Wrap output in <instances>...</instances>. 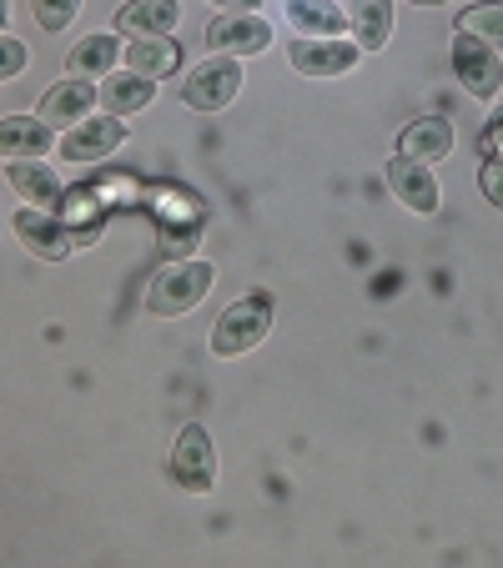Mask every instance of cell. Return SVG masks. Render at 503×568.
Listing matches in <instances>:
<instances>
[{"instance_id":"6","label":"cell","mask_w":503,"mask_h":568,"mask_svg":"<svg viewBox=\"0 0 503 568\" xmlns=\"http://www.w3.org/2000/svg\"><path fill=\"white\" fill-rule=\"evenodd\" d=\"M16 236H21L41 262H66L76 247H81V236H76L56 212H41V206H26V212L16 216Z\"/></svg>"},{"instance_id":"3","label":"cell","mask_w":503,"mask_h":568,"mask_svg":"<svg viewBox=\"0 0 503 568\" xmlns=\"http://www.w3.org/2000/svg\"><path fill=\"white\" fill-rule=\"evenodd\" d=\"M237 91H242V65H237V55H207L202 65H192L182 81V101L192 111H222L237 101Z\"/></svg>"},{"instance_id":"24","label":"cell","mask_w":503,"mask_h":568,"mask_svg":"<svg viewBox=\"0 0 503 568\" xmlns=\"http://www.w3.org/2000/svg\"><path fill=\"white\" fill-rule=\"evenodd\" d=\"M479 182H483V196H489L493 206H503V156H499V151L483 161V176H479Z\"/></svg>"},{"instance_id":"26","label":"cell","mask_w":503,"mask_h":568,"mask_svg":"<svg viewBox=\"0 0 503 568\" xmlns=\"http://www.w3.org/2000/svg\"><path fill=\"white\" fill-rule=\"evenodd\" d=\"M6 21H11V0H0V31H6Z\"/></svg>"},{"instance_id":"17","label":"cell","mask_w":503,"mask_h":568,"mask_svg":"<svg viewBox=\"0 0 503 568\" xmlns=\"http://www.w3.org/2000/svg\"><path fill=\"white\" fill-rule=\"evenodd\" d=\"M121 61H127V71H137V75H172L177 71V61H182V45L177 41H167V36H141V41H131V45H121Z\"/></svg>"},{"instance_id":"11","label":"cell","mask_w":503,"mask_h":568,"mask_svg":"<svg viewBox=\"0 0 503 568\" xmlns=\"http://www.w3.org/2000/svg\"><path fill=\"white\" fill-rule=\"evenodd\" d=\"M91 101H97V87H87L81 75H66L61 87H51L41 97V121L46 126H81L91 116Z\"/></svg>"},{"instance_id":"23","label":"cell","mask_w":503,"mask_h":568,"mask_svg":"<svg viewBox=\"0 0 503 568\" xmlns=\"http://www.w3.org/2000/svg\"><path fill=\"white\" fill-rule=\"evenodd\" d=\"M21 71H26V45L16 36H0V81H11Z\"/></svg>"},{"instance_id":"8","label":"cell","mask_w":503,"mask_h":568,"mask_svg":"<svg viewBox=\"0 0 503 568\" xmlns=\"http://www.w3.org/2000/svg\"><path fill=\"white\" fill-rule=\"evenodd\" d=\"M453 71H459V81L473 91L479 101H493L503 87V65H499V51L483 41H473V36H459L453 41Z\"/></svg>"},{"instance_id":"12","label":"cell","mask_w":503,"mask_h":568,"mask_svg":"<svg viewBox=\"0 0 503 568\" xmlns=\"http://www.w3.org/2000/svg\"><path fill=\"white\" fill-rule=\"evenodd\" d=\"M51 151V126L41 116H0V156L41 161Z\"/></svg>"},{"instance_id":"27","label":"cell","mask_w":503,"mask_h":568,"mask_svg":"<svg viewBox=\"0 0 503 568\" xmlns=\"http://www.w3.org/2000/svg\"><path fill=\"white\" fill-rule=\"evenodd\" d=\"M413 6H449V0H413Z\"/></svg>"},{"instance_id":"19","label":"cell","mask_w":503,"mask_h":568,"mask_svg":"<svg viewBox=\"0 0 503 568\" xmlns=\"http://www.w3.org/2000/svg\"><path fill=\"white\" fill-rule=\"evenodd\" d=\"M121 61V41L117 36H87L81 45H71V55H66V75H111V65Z\"/></svg>"},{"instance_id":"4","label":"cell","mask_w":503,"mask_h":568,"mask_svg":"<svg viewBox=\"0 0 503 568\" xmlns=\"http://www.w3.org/2000/svg\"><path fill=\"white\" fill-rule=\"evenodd\" d=\"M172 478L182 483L187 494H212L217 483V453H212V438H207L202 423H187L182 438L172 448Z\"/></svg>"},{"instance_id":"13","label":"cell","mask_w":503,"mask_h":568,"mask_svg":"<svg viewBox=\"0 0 503 568\" xmlns=\"http://www.w3.org/2000/svg\"><path fill=\"white\" fill-rule=\"evenodd\" d=\"M177 16H182L177 0H127L117 11V36H131V41H141V36H167L177 26Z\"/></svg>"},{"instance_id":"21","label":"cell","mask_w":503,"mask_h":568,"mask_svg":"<svg viewBox=\"0 0 503 568\" xmlns=\"http://www.w3.org/2000/svg\"><path fill=\"white\" fill-rule=\"evenodd\" d=\"M459 36H473L483 45H503V0H479L459 16Z\"/></svg>"},{"instance_id":"22","label":"cell","mask_w":503,"mask_h":568,"mask_svg":"<svg viewBox=\"0 0 503 568\" xmlns=\"http://www.w3.org/2000/svg\"><path fill=\"white\" fill-rule=\"evenodd\" d=\"M76 11H81V0H36V21H41V31H66V26L76 21Z\"/></svg>"},{"instance_id":"9","label":"cell","mask_w":503,"mask_h":568,"mask_svg":"<svg viewBox=\"0 0 503 568\" xmlns=\"http://www.w3.org/2000/svg\"><path fill=\"white\" fill-rule=\"evenodd\" d=\"M388 192H393L403 206H413L418 216L439 212V182H433V172L423 166V161H413V156L388 161Z\"/></svg>"},{"instance_id":"2","label":"cell","mask_w":503,"mask_h":568,"mask_svg":"<svg viewBox=\"0 0 503 568\" xmlns=\"http://www.w3.org/2000/svg\"><path fill=\"white\" fill-rule=\"evenodd\" d=\"M272 333V297L258 292V297H242L217 317L212 327V353L217 357H242Z\"/></svg>"},{"instance_id":"5","label":"cell","mask_w":503,"mask_h":568,"mask_svg":"<svg viewBox=\"0 0 503 568\" xmlns=\"http://www.w3.org/2000/svg\"><path fill=\"white\" fill-rule=\"evenodd\" d=\"M358 55H363V45H348L338 36H298L288 45V61L298 75H343L358 65Z\"/></svg>"},{"instance_id":"25","label":"cell","mask_w":503,"mask_h":568,"mask_svg":"<svg viewBox=\"0 0 503 568\" xmlns=\"http://www.w3.org/2000/svg\"><path fill=\"white\" fill-rule=\"evenodd\" d=\"M212 6H222V11H258L262 0H212Z\"/></svg>"},{"instance_id":"14","label":"cell","mask_w":503,"mask_h":568,"mask_svg":"<svg viewBox=\"0 0 503 568\" xmlns=\"http://www.w3.org/2000/svg\"><path fill=\"white\" fill-rule=\"evenodd\" d=\"M157 87H151V75H137V71H121V75H107L97 87V101L107 106V116H137V111L151 106Z\"/></svg>"},{"instance_id":"18","label":"cell","mask_w":503,"mask_h":568,"mask_svg":"<svg viewBox=\"0 0 503 568\" xmlns=\"http://www.w3.org/2000/svg\"><path fill=\"white\" fill-rule=\"evenodd\" d=\"M6 176H11V186L26 196V206H41V212L61 206V182H56V172L41 166V161H11Z\"/></svg>"},{"instance_id":"1","label":"cell","mask_w":503,"mask_h":568,"mask_svg":"<svg viewBox=\"0 0 503 568\" xmlns=\"http://www.w3.org/2000/svg\"><path fill=\"white\" fill-rule=\"evenodd\" d=\"M217 282V267L212 262H172V267H161L147 287V312L151 317H182L192 312L197 302L212 292Z\"/></svg>"},{"instance_id":"7","label":"cell","mask_w":503,"mask_h":568,"mask_svg":"<svg viewBox=\"0 0 503 568\" xmlns=\"http://www.w3.org/2000/svg\"><path fill=\"white\" fill-rule=\"evenodd\" d=\"M207 45L217 55H262L272 45V26L258 11H227L222 21L207 26Z\"/></svg>"},{"instance_id":"10","label":"cell","mask_w":503,"mask_h":568,"mask_svg":"<svg viewBox=\"0 0 503 568\" xmlns=\"http://www.w3.org/2000/svg\"><path fill=\"white\" fill-rule=\"evenodd\" d=\"M121 141H127L121 116H91V121H81V126L66 131L61 156L66 161H101V156H111Z\"/></svg>"},{"instance_id":"15","label":"cell","mask_w":503,"mask_h":568,"mask_svg":"<svg viewBox=\"0 0 503 568\" xmlns=\"http://www.w3.org/2000/svg\"><path fill=\"white\" fill-rule=\"evenodd\" d=\"M453 151V121L443 116H423L413 126H403L398 136V156H413V161H443Z\"/></svg>"},{"instance_id":"20","label":"cell","mask_w":503,"mask_h":568,"mask_svg":"<svg viewBox=\"0 0 503 568\" xmlns=\"http://www.w3.org/2000/svg\"><path fill=\"white\" fill-rule=\"evenodd\" d=\"M288 21L302 36H338L348 26V16L332 0H288Z\"/></svg>"},{"instance_id":"16","label":"cell","mask_w":503,"mask_h":568,"mask_svg":"<svg viewBox=\"0 0 503 568\" xmlns=\"http://www.w3.org/2000/svg\"><path fill=\"white\" fill-rule=\"evenodd\" d=\"M348 26L363 51H383L393 36V0H348Z\"/></svg>"}]
</instances>
